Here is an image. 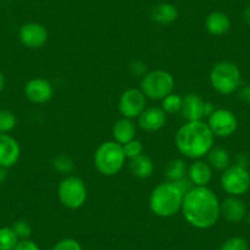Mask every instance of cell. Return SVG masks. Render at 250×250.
Masks as SVG:
<instances>
[{
  "mask_svg": "<svg viewBox=\"0 0 250 250\" xmlns=\"http://www.w3.org/2000/svg\"><path fill=\"white\" fill-rule=\"evenodd\" d=\"M208 125L215 136L229 138L237 131L238 119L233 112L220 108L213 110L212 114L208 117Z\"/></svg>",
  "mask_w": 250,
  "mask_h": 250,
  "instance_id": "9",
  "label": "cell"
},
{
  "mask_svg": "<svg viewBox=\"0 0 250 250\" xmlns=\"http://www.w3.org/2000/svg\"><path fill=\"white\" fill-rule=\"evenodd\" d=\"M222 189L229 196H242L250 189V173L247 168L234 165L223 170L221 175Z\"/></svg>",
  "mask_w": 250,
  "mask_h": 250,
  "instance_id": "8",
  "label": "cell"
},
{
  "mask_svg": "<svg viewBox=\"0 0 250 250\" xmlns=\"http://www.w3.org/2000/svg\"><path fill=\"white\" fill-rule=\"evenodd\" d=\"M20 242L13 227L0 228V250H13Z\"/></svg>",
  "mask_w": 250,
  "mask_h": 250,
  "instance_id": "24",
  "label": "cell"
},
{
  "mask_svg": "<svg viewBox=\"0 0 250 250\" xmlns=\"http://www.w3.org/2000/svg\"><path fill=\"white\" fill-rule=\"evenodd\" d=\"M187 163L180 158L172 160L166 167V177L168 178V182H178L187 177Z\"/></svg>",
  "mask_w": 250,
  "mask_h": 250,
  "instance_id": "23",
  "label": "cell"
},
{
  "mask_svg": "<svg viewBox=\"0 0 250 250\" xmlns=\"http://www.w3.org/2000/svg\"><path fill=\"white\" fill-rule=\"evenodd\" d=\"M113 138H114L115 143L120 144V145H125L129 141L134 140L136 135V126L131 119L128 118H122V119L117 120L113 125L112 129Z\"/></svg>",
  "mask_w": 250,
  "mask_h": 250,
  "instance_id": "19",
  "label": "cell"
},
{
  "mask_svg": "<svg viewBox=\"0 0 250 250\" xmlns=\"http://www.w3.org/2000/svg\"><path fill=\"white\" fill-rule=\"evenodd\" d=\"M21 157V147L19 141L9 134L0 133V167H14Z\"/></svg>",
  "mask_w": 250,
  "mask_h": 250,
  "instance_id": "14",
  "label": "cell"
},
{
  "mask_svg": "<svg viewBox=\"0 0 250 250\" xmlns=\"http://www.w3.org/2000/svg\"><path fill=\"white\" fill-rule=\"evenodd\" d=\"M178 9L170 3H158L151 10V20L157 25H170L178 19Z\"/></svg>",
  "mask_w": 250,
  "mask_h": 250,
  "instance_id": "20",
  "label": "cell"
},
{
  "mask_svg": "<svg viewBox=\"0 0 250 250\" xmlns=\"http://www.w3.org/2000/svg\"><path fill=\"white\" fill-rule=\"evenodd\" d=\"M21 43L28 49H40L47 43L48 31L38 22H28L21 26L19 32Z\"/></svg>",
  "mask_w": 250,
  "mask_h": 250,
  "instance_id": "12",
  "label": "cell"
},
{
  "mask_svg": "<svg viewBox=\"0 0 250 250\" xmlns=\"http://www.w3.org/2000/svg\"><path fill=\"white\" fill-rule=\"evenodd\" d=\"M6 178H8V169L0 167V185L5 183Z\"/></svg>",
  "mask_w": 250,
  "mask_h": 250,
  "instance_id": "37",
  "label": "cell"
},
{
  "mask_svg": "<svg viewBox=\"0 0 250 250\" xmlns=\"http://www.w3.org/2000/svg\"><path fill=\"white\" fill-rule=\"evenodd\" d=\"M220 250H249V244L242 237H232L223 242Z\"/></svg>",
  "mask_w": 250,
  "mask_h": 250,
  "instance_id": "29",
  "label": "cell"
},
{
  "mask_svg": "<svg viewBox=\"0 0 250 250\" xmlns=\"http://www.w3.org/2000/svg\"><path fill=\"white\" fill-rule=\"evenodd\" d=\"M221 215L228 222L239 223L247 216V208L238 196H228L221 203Z\"/></svg>",
  "mask_w": 250,
  "mask_h": 250,
  "instance_id": "16",
  "label": "cell"
},
{
  "mask_svg": "<svg viewBox=\"0 0 250 250\" xmlns=\"http://www.w3.org/2000/svg\"><path fill=\"white\" fill-rule=\"evenodd\" d=\"M58 199L64 208L78 210L87 200V188L85 182L76 175H68L58 185Z\"/></svg>",
  "mask_w": 250,
  "mask_h": 250,
  "instance_id": "6",
  "label": "cell"
},
{
  "mask_svg": "<svg viewBox=\"0 0 250 250\" xmlns=\"http://www.w3.org/2000/svg\"><path fill=\"white\" fill-rule=\"evenodd\" d=\"M123 150H124L125 157L129 158V160H133V158L143 155L144 146L143 144H141V141L134 139V140L129 141V143H126L125 145H123Z\"/></svg>",
  "mask_w": 250,
  "mask_h": 250,
  "instance_id": "28",
  "label": "cell"
},
{
  "mask_svg": "<svg viewBox=\"0 0 250 250\" xmlns=\"http://www.w3.org/2000/svg\"><path fill=\"white\" fill-rule=\"evenodd\" d=\"M130 73L134 76H141L143 78L146 74V65L140 60H135L130 64Z\"/></svg>",
  "mask_w": 250,
  "mask_h": 250,
  "instance_id": "33",
  "label": "cell"
},
{
  "mask_svg": "<svg viewBox=\"0 0 250 250\" xmlns=\"http://www.w3.org/2000/svg\"><path fill=\"white\" fill-rule=\"evenodd\" d=\"M175 146L184 157L200 160L208 155L215 144V135L204 120L187 122L175 134Z\"/></svg>",
  "mask_w": 250,
  "mask_h": 250,
  "instance_id": "2",
  "label": "cell"
},
{
  "mask_svg": "<svg viewBox=\"0 0 250 250\" xmlns=\"http://www.w3.org/2000/svg\"><path fill=\"white\" fill-rule=\"evenodd\" d=\"M247 221H248V223H249V225H250V213H249V215H248V217H247Z\"/></svg>",
  "mask_w": 250,
  "mask_h": 250,
  "instance_id": "39",
  "label": "cell"
},
{
  "mask_svg": "<svg viewBox=\"0 0 250 250\" xmlns=\"http://www.w3.org/2000/svg\"><path fill=\"white\" fill-rule=\"evenodd\" d=\"M13 229L20 240L30 239L31 234H32V228H31L30 223H27L26 221H16L13 225Z\"/></svg>",
  "mask_w": 250,
  "mask_h": 250,
  "instance_id": "30",
  "label": "cell"
},
{
  "mask_svg": "<svg viewBox=\"0 0 250 250\" xmlns=\"http://www.w3.org/2000/svg\"><path fill=\"white\" fill-rule=\"evenodd\" d=\"M248 163H249V158H248L247 156L243 155V153H242V155H238L237 156V163H235V165L240 166V167L247 168Z\"/></svg>",
  "mask_w": 250,
  "mask_h": 250,
  "instance_id": "35",
  "label": "cell"
},
{
  "mask_svg": "<svg viewBox=\"0 0 250 250\" xmlns=\"http://www.w3.org/2000/svg\"><path fill=\"white\" fill-rule=\"evenodd\" d=\"M52 250H83L80 243L73 238H65L62 239L53 247Z\"/></svg>",
  "mask_w": 250,
  "mask_h": 250,
  "instance_id": "31",
  "label": "cell"
},
{
  "mask_svg": "<svg viewBox=\"0 0 250 250\" xmlns=\"http://www.w3.org/2000/svg\"><path fill=\"white\" fill-rule=\"evenodd\" d=\"M167 122V114L161 107H146L139 115V125L143 130L155 133L161 130Z\"/></svg>",
  "mask_w": 250,
  "mask_h": 250,
  "instance_id": "15",
  "label": "cell"
},
{
  "mask_svg": "<svg viewBox=\"0 0 250 250\" xmlns=\"http://www.w3.org/2000/svg\"><path fill=\"white\" fill-rule=\"evenodd\" d=\"M53 95H54V88L47 79H31L25 85L26 98L35 104H44L49 102L53 98Z\"/></svg>",
  "mask_w": 250,
  "mask_h": 250,
  "instance_id": "13",
  "label": "cell"
},
{
  "mask_svg": "<svg viewBox=\"0 0 250 250\" xmlns=\"http://www.w3.org/2000/svg\"><path fill=\"white\" fill-rule=\"evenodd\" d=\"M238 97L242 102L247 103V104H250V83L249 85L240 86L239 92H238Z\"/></svg>",
  "mask_w": 250,
  "mask_h": 250,
  "instance_id": "34",
  "label": "cell"
},
{
  "mask_svg": "<svg viewBox=\"0 0 250 250\" xmlns=\"http://www.w3.org/2000/svg\"><path fill=\"white\" fill-rule=\"evenodd\" d=\"M174 88V78L172 74L162 69L148 71L143 76L140 83V90L146 98L155 101H162L173 92Z\"/></svg>",
  "mask_w": 250,
  "mask_h": 250,
  "instance_id": "7",
  "label": "cell"
},
{
  "mask_svg": "<svg viewBox=\"0 0 250 250\" xmlns=\"http://www.w3.org/2000/svg\"><path fill=\"white\" fill-rule=\"evenodd\" d=\"M125 153L123 145L115 141H105L101 144L95 152V167L105 177H113L122 170L124 166Z\"/></svg>",
  "mask_w": 250,
  "mask_h": 250,
  "instance_id": "5",
  "label": "cell"
},
{
  "mask_svg": "<svg viewBox=\"0 0 250 250\" xmlns=\"http://www.w3.org/2000/svg\"><path fill=\"white\" fill-rule=\"evenodd\" d=\"M242 73L237 64L227 60L218 62L210 73V83L216 92L228 96L238 91L242 86Z\"/></svg>",
  "mask_w": 250,
  "mask_h": 250,
  "instance_id": "4",
  "label": "cell"
},
{
  "mask_svg": "<svg viewBox=\"0 0 250 250\" xmlns=\"http://www.w3.org/2000/svg\"><path fill=\"white\" fill-rule=\"evenodd\" d=\"M205 27L212 36H223L230 30V19L223 11H212L205 20Z\"/></svg>",
  "mask_w": 250,
  "mask_h": 250,
  "instance_id": "18",
  "label": "cell"
},
{
  "mask_svg": "<svg viewBox=\"0 0 250 250\" xmlns=\"http://www.w3.org/2000/svg\"><path fill=\"white\" fill-rule=\"evenodd\" d=\"M5 83H6V79H5V75H4L1 71H0V93L3 92L4 87H5Z\"/></svg>",
  "mask_w": 250,
  "mask_h": 250,
  "instance_id": "38",
  "label": "cell"
},
{
  "mask_svg": "<svg viewBox=\"0 0 250 250\" xmlns=\"http://www.w3.org/2000/svg\"><path fill=\"white\" fill-rule=\"evenodd\" d=\"M187 175L194 187H208L212 179V167L208 162L195 160L188 168Z\"/></svg>",
  "mask_w": 250,
  "mask_h": 250,
  "instance_id": "17",
  "label": "cell"
},
{
  "mask_svg": "<svg viewBox=\"0 0 250 250\" xmlns=\"http://www.w3.org/2000/svg\"><path fill=\"white\" fill-rule=\"evenodd\" d=\"M129 168H130V172L133 173L134 177L139 178V179H147L152 175L155 165L148 156L140 155L130 160Z\"/></svg>",
  "mask_w": 250,
  "mask_h": 250,
  "instance_id": "21",
  "label": "cell"
},
{
  "mask_svg": "<svg viewBox=\"0 0 250 250\" xmlns=\"http://www.w3.org/2000/svg\"><path fill=\"white\" fill-rule=\"evenodd\" d=\"M183 107V97H180L177 93H170L167 97L162 100L161 108L166 112V114H177L182 112Z\"/></svg>",
  "mask_w": 250,
  "mask_h": 250,
  "instance_id": "26",
  "label": "cell"
},
{
  "mask_svg": "<svg viewBox=\"0 0 250 250\" xmlns=\"http://www.w3.org/2000/svg\"><path fill=\"white\" fill-rule=\"evenodd\" d=\"M52 165L53 168H54L58 173L65 175V177L70 175L71 173L75 170V163H74V161L66 155H58L57 157L53 160Z\"/></svg>",
  "mask_w": 250,
  "mask_h": 250,
  "instance_id": "25",
  "label": "cell"
},
{
  "mask_svg": "<svg viewBox=\"0 0 250 250\" xmlns=\"http://www.w3.org/2000/svg\"><path fill=\"white\" fill-rule=\"evenodd\" d=\"M243 20L248 26H250V5H248L243 11Z\"/></svg>",
  "mask_w": 250,
  "mask_h": 250,
  "instance_id": "36",
  "label": "cell"
},
{
  "mask_svg": "<svg viewBox=\"0 0 250 250\" xmlns=\"http://www.w3.org/2000/svg\"><path fill=\"white\" fill-rule=\"evenodd\" d=\"M182 212L185 221L198 229H208L221 217V203L208 187H194L183 199Z\"/></svg>",
  "mask_w": 250,
  "mask_h": 250,
  "instance_id": "1",
  "label": "cell"
},
{
  "mask_svg": "<svg viewBox=\"0 0 250 250\" xmlns=\"http://www.w3.org/2000/svg\"><path fill=\"white\" fill-rule=\"evenodd\" d=\"M208 163L217 170H225L230 166V155L226 148L212 147L208 153Z\"/></svg>",
  "mask_w": 250,
  "mask_h": 250,
  "instance_id": "22",
  "label": "cell"
},
{
  "mask_svg": "<svg viewBox=\"0 0 250 250\" xmlns=\"http://www.w3.org/2000/svg\"><path fill=\"white\" fill-rule=\"evenodd\" d=\"M215 105L201 98L198 93H188L183 98L182 114L188 122L203 120L205 117H210L215 110Z\"/></svg>",
  "mask_w": 250,
  "mask_h": 250,
  "instance_id": "11",
  "label": "cell"
},
{
  "mask_svg": "<svg viewBox=\"0 0 250 250\" xmlns=\"http://www.w3.org/2000/svg\"><path fill=\"white\" fill-rule=\"evenodd\" d=\"M184 194L173 182L160 183L152 190L148 200L150 210L162 218L172 217L182 211Z\"/></svg>",
  "mask_w": 250,
  "mask_h": 250,
  "instance_id": "3",
  "label": "cell"
},
{
  "mask_svg": "<svg viewBox=\"0 0 250 250\" xmlns=\"http://www.w3.org/2000/svg\"><path fill=\"white\" fill-rule=\"evenodd\" d=\"M147 98L140 88H129L124 91L119 98L118 108L123 118L134 119L145 110Z\"/></svg>",
  "mask_w": 250,
  "mask_h": 250,
  "instance_id": "10",
  "label": "cell"
},
{
  "mask_svg": "<svg viewBox=\"0 0 250 250\" xmlns=\"http://www.w3.org/2000/svg\"><path fill=\"white\" fill-rule=\"evenodd\" d=\"M13 250H41L40 245L31 239H23L18 243Z\"/></svg>",
  "mask_w": 250,
  "mask_h": 250,
  "instance_id": "32",
  "label": "cell"
},
{
  "mask_svg": "<svg viewBox=\"0 0 250 250\" xmlns=\"http://www.w3.org/2000/svg\"><path fill=\"white\" fill-rule=\"evenodd\" d=\"M18 125V118L11 110H0V133L9 134L13 131Z\"/></svg>",
  "mask_w": 250,
  "mask_h": 250,
  "instance_id": "27",
  "label": "cell"
}]
</instances>
